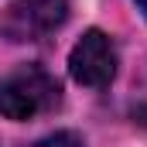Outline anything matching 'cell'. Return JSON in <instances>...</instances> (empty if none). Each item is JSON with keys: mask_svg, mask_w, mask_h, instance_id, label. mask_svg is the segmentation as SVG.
<instances>
[{"mask_svg": "<svg viewBox=\"0 0 147 147\" xmlns=\"http://www.w3.org/2000/svg\"><path fill=\"white\" fill-rule=\"evenodd\" d=\"M69 69H72L75 82H82L89 89H106L116 75V48H113L110 34H103L96 28L86 31L69 55Z\"/></svg>", "mask_w": 147, "mask_h": 147, "instance_id": "3957f363", "label": "cell"}, {"mask_svg": "<svg viewBox=\"0 0 147 147\" xmlns=\"http://www.w3.org/2000/svg\"><path fill=\"white\" fill-rule=\"evenodd\" d=\"M62 103V86L41 65H21L17 72L0 79V116L31 120Z\"/></svg>", "mask_w": 147, "mask_h": 147, "instance_id": "6da1fadb", "label": "cell"}, {"mask_svg": "<svg viewBox=\"0 0 147 147\" xmlns=\"http://www.w3.org/2000/svg\"><path fill=\"white\" fill-rule=\"evenodd\" d=\"M38 147H86V144L72 130H58V134H48L45 140H38Z\"/></svg>", "mask_w": 147, "mask_h": 147, "instance_id": "277c9868", "label": "cell"}, {"mask_svg": "<svg viewBox=\"0 0 147 147\" xmlns=\"http://www.w3.org/2000/svg\"><path fill=\"white\" fill-rule=\"evenodd\" d=\"M69 17V0H10L0 31L7 41H41L51 31H58Z\"/></svg>", "mask_w": 147, "mask_h": 147, "instance_id": "7a4b0ae2", "label": "cell"}, {"mask_svg": "<svg viewBox=\"0 0 147 147\" xmlns=\"http://www.w3.org/2000/svg\"><path fill=\"white\" fill-rule=\"evenodd\" d=\"M134 3H137V7L144 10V17H147V0H134Z\"/></svg>", "mask_w": 147, "mask_h": 147, "instance_id": "5b68a950", "label": "cell"}]
</instances>
